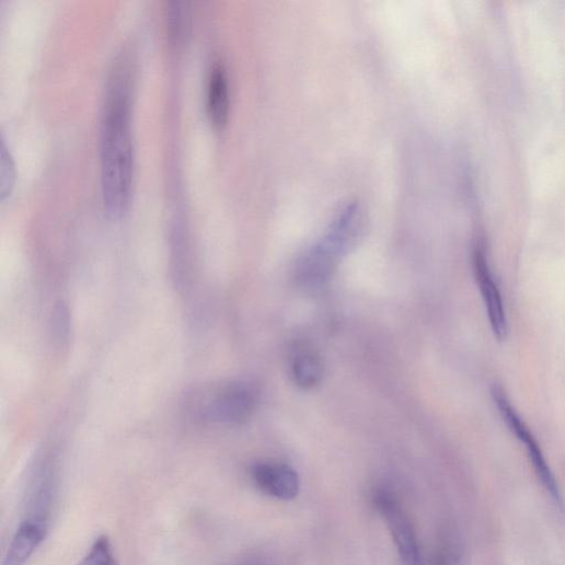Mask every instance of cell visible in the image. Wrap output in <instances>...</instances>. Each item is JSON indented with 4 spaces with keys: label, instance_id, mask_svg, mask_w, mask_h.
I'll use <instances>...</instances> for the list:
<instances>
[{
    "label": "cell",
    "instance_id": "1",
    "mask_svg": "<svg viewBox=\"0 0 565 565\" xmlns=\"http://www.w3.org/2000/svg\"><path fill=\"white\" fill-rule=\"evenodd\" d=\"M119 69L108 85L101 125V187L105 210L122 217L130 201L134 151L128 76Z\"/></svg>",
    "mask_w": 565,
    "mask_h": 565
},
{
    "label": "cell",
    "instance_id": "2",
    "mask_svg": "<svg viewBox=\"0 0 565 565\" xmlns=\"http://www.w3.org/2000/svg\"><path fill=\"white\" fill-rule=\"evenodd\" d=\"M361 219L362 211L358 201L348 203L338 212L322 239L301 261L298 270L301 287L310 291L325 287L342 254L360 228Z\"/></svg>",
    "mask_w": 565,
    "mask_h": 565
},
{
    "label": "cell",
    "instance_id": "3",
    "mask_svg": "<svg viewBox=\"0 0 565 565\" xmlns=\"http://www.w3.org/2000/svg\"><path fill=\"white\" fill-rule=\"evenodd\" d=\"M256 406V393L243 382L201 387L186 397L188 415L199 423L238 426L247 420Z\"/></svg>",
    "mask_w": 565,
    "mask_h": 565
},
{
    "label": "cell",
    "instance_id": "4",
    "mask_svg": "<svg viewBox=\"0 0 565 565\" xmlns=\"http://www.w3.org/2000/svg\"><path fill=\"white\" fill-rule=\"evenodd\" d=\"M492 395L509 430L516 436L519 442L524 446L527 454L542 485L555 503L562 506L563 501L554 475L545 461L540 446L526 426V423L517 413L514 405H511L510 400L501 387L494 385Z\"/></svg>",
    "mask_w": 565,
    "mask_h": 565
},
{
    "label": "cell",
    "instance_id": "5",
    "mask_svg": "<svg viewBox=\"0 0 565 565\" xmlns=\"http://www.w3.org/2000/svg\"><path fill=\"white\" fill-rule=\"evenodd\" d=\"M372 503L385 520L402 561L406 565H419L422 556L415 528L394 494L388 489H377Z\"/></svg>",
    "mask_w": 565,
    "mask_h": 565
},
{
    "label": "cell",
    "instance_id": "6",
    "mask_svg": "<svg viewBox=\"0 0 565 565\" xmlns=\"http://www.w3.org/2000/svg\"><path fill=\"white\" fill-rule=\"evenodd\" d=\"M474 272L487 310L492 331L498 341H505L508 335V320L505 305L487 257L481 250H476L474 254Z\"/></svg>",
    "mask_w": 565,
    "mask_h": 565
},
{
    "label": "cell",
    "instance_id": "7",
    "mask_svg": "<svg viewBox=\"0 0 565 565\" xmlns=\"http://www.w3.org/2000/svg\"><path fill=\"white\" fill-rule=\"evenodd\" d=\"M255 486L265 495L280 500H292L300 492V477L287 464L262 462L251 470Z\"/></svg>",
    "mask_w": 565,
    "mask_h": 565
},
{
    "label": "cell",
    "instance_id": "8",
    "mask_svg": "<svg viewBox=\"0 0 565 565\" xmlns=\"http://www.w3.org/2000/svg\"><path fill=\"white\" fill-rule=\"evenodd\" d=\"M47 533L46 523L36 518L23 521L16 530L3 565H24L44 542Z\"/></svg>",
    "mask_w": 565,
    "mask_h": 565
},
{
    "label": "cell",
    "instance_id": "9",
    "mask_svg": "<svg viewBox=\"0 0 565 565\" xmlns=\"http://www.w3.org/2000/svg\"><path fill=\"white\" fill-rule=\"evenodd\" d=\"M208 112L216 127L222 128L227 124L230 112V90L227 71L222 65H217L210 76Z\"/></svg>",
    "mask_w": 565,
    "mask_h": 565
},
{
    "label": "cell",
    "instance_id": "10",
    "mask_svg": "<svg viewBox=\"0 0 565 565\" xmlns=\"http://www.w3.org/2000/svg\"><path fill=\"white\" fill-rule=\"evenodd\" d=\"M291 369L296 383L303 389L318 387L324 377L323 360L312 350L299 351L293 357Z\"/></svg>",
    "mask_w": 565,
    "mask_h": 565
},
{
    "label": "cell",
    "instance_id": "11",
    "mask_svg": "<svg viewBox=\"0 0 565 565\" xmlns=\"http://www.w3.org/2000/svg\"><path fill=\"white\" fill-rule=\"evenodd\" d=\"M78 565H119L106 535L99 537Z\"/></svg>",
    "mask_w": 565,
    "mask_h": 565
},
{
    "label": "cell",
    "instance_id": "12",
    "mask_svg": "<svg viewBox=\"0 0 565 565\" xmlns=\"http://www.w3.org/2000/svg\"><path fill=\"white\" fill-rule=\"evenodd\" d=\"M16 181L14 161L7 146L2 143V163H0V197L5 200L11 196Z\"/></svg>",
    "mask_w": 565,
    "mask_h": 565
},
{
    "label": "cell",
    "instance_id": "13",
    "mask_svg": "<svg viewBox=\"0 0 565 565\" xmlns=\"http://www.w3.org/2000/svg\"><path fill=\"white\" fill-rule=\"evenodd\" d=\"M53 333L58 341H66L69 336L70 319L66 307L56 308L53 315Z\"/></svg>",
    "mask_w": 565,
    "mask_h": 565
},
{
    "label": "cell",
    "instance_id": "14",
    "mask_svg": "<svg viewBox=\"0 0 565 565\" xmlns=\"http://www.w3.org/2000/svg\"><path fill=\"white\" fill-rule=\"evenodd\" d=\"M454 553L450 547H439L429 560L427 565H453Z\"/></svg>",
    "mask_w": 565,
    "mask_h": 565
},
{
    "label": "cell",
    "instance_id": "15",
    "mask_svg": "<svg viewBox=\"0 0 565 565\" xmlns=\"http://www.w3.org/2000/svg\"><path fill=\"white\" fill-rule=\"evenodd\" d=\"M233 565H269V564H267L266 562L262 561V560L255 558V557H247V558H243V560L234 563Z\"/></svg>",
    "mask_w": 565,
    "mask_h": 565
}]
</instances>
